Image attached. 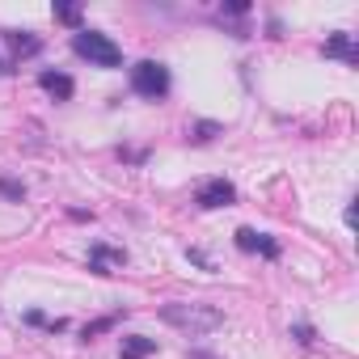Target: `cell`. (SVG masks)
I'll use <instances>...</instances> for the list:
<instances>
[{
    "label": "cell",
    "instance_id": "9",
    "mask_svg": "<svg viewBox=\"0 0 359 359\" xmlns=\"http://www.w3.org/2000/svg\"><path fill=\"white\" fill-rule=\"evenodd\" d=\"M152 351H156V342H152V338H144V334L123 338V359H148Z\"/></svg>",
    "mask_w": 359,
    "mask_h": 359
},
{
    "label": "cell",
    "instance_id": "14",
    "mask_svg": "<svg viewBox=\"0 0 359 359\" xmlns=\"http://www.w3.org/2000/svg\"><path fill=\"white\" fill-rule=\"evenodd\" d=\"M216 131H220V127H216V123H199V127H195V140H212V135H216Z\"/></svg>",
    "mask_w": 359,
    "mask_h": 359
},
{
    "label": "cell",
    "instance_id": "1",
    "mask_svg": "<svg viewBox=\"0 0 359 359\" xmlns=\"http://www.w3.org/2000/svg\"><path fill=\"white\" fill-rule=\"evenodd\" d=\"M161 321L173 325V330H182L191 338L199 334H212L224 325V313L216 304H187V300H173V304H161Z\"/></svg>",
    "mask_w": 359,
    "mask_h": 359
},
{
    "label": "cell",
    "instance_id": "16",
    "mask_svg": "<svg viewBox=\"0 0 359 359\" xmlns=\"http://www.w3.org/2000/svg\"><path fill=\"white\" fill-rule=\"evenodd\" d=\"M191 359H216V355H208V351H191Z\"/></svg>",
    "mask_w": 359,
    "mask_h": 359
},
{
    "label": "cell",
    "instance_id": "5",
    "mask_svg": "<svg viewBox=\"0 0 359 359\" xmlns=\"http://www.w3.org/2000/svg\"><path fill=\"white\" fill-rule=\"evenodd\" d=\"M233 199H237V191H233V182H224V177H208L199 187V195H195L199 208H229Z\"/></svg>",
    "mask_w": 359,
    "mask_h": 359
},
{
    "label": "cell",
    "instance_id": "2",
    "mask_svg": "<svg viewBox=\"0 0 359 359\" xmlns=\"http://www.w3.org/2000/svg\"><path fill=\"white\" fill-rule=\"evenodd\" d=\"M72 51L85 55V60L97 64V68H118V64H123L118 43L106 39V34H97V30H76V34H72Z\"/></svg>",
    "mask_w": 359,
    "mask_h": 359
},
{
    "label": "cell",
    "instance_id": "3",
    "mask_svg": "<svg viewBox=\"0 0 359 359\" xmlns=\"http://www.w3.org/2000/svg\"><path fill=\"white\" fill-rule=\"evenodd\" d=\"M131 89L140 93V97H165L169 93V72H165V64H156V60H140L135 68H131Z\"/></svg>",
    "mask_w": 359,
    "mask_h": 359
},
{
    "label": "cell",
    "instance_id": "7",
    "mask_svg": "<svg viewBox=\"0 0 359 359\" xmlns=\"http://www.w3.org/2000/svg\"><path fill=\"white\" fill-rule=\"evenodd\" d=\"M237 245H241L245 254H262V258H279V245H275L271 237H262V233H254V229H237Z\"/></svg>",
    "mask_w": 359,
    "mask_h": 359
},
{
    "label": "cell",
    "instance_id": "4",
    "mask_svg": "<svg viewBox=\"0 0 359 359\" xmlns=\"http://www.w3.org/2000/svg\"><path fill=\"white\" fill-rule=\"evenodd\" d=\"M123 266H127V254H123L118 245H106V241L89 245V271H97V275H114V271H123Z\"/></svg>",
    "mask_w": 359,
    "mask_h": 359
},
{
    "label": "cell",
    "instance_id": "11",
    "mask_svg": "<svg viewBox=\"0 0 359 359\" xmlns=\"http://www.w3.org/2000/svg\"><path fill=\"white\" fill-rule=\"evenodd\" d=\"M0 195L13 199V203H22V199H26V187H22V182H13V177H0Z\"/></svg>",
    "mask_w": 359,
    "mask_h": 359
},
{
    "label": "cell",
    "instance_id": "6",
    "mask_svg": "<svg viewBox=\"0 0 359 359\" xmlns=\"http://www.w3.org/2000/svg\"><path fill=\"white\" fill-rule=\"evenodd\" d=\"M325 60H342V64H359V47H355V39L351 34H334V39H325Z\"/></svg>",
    "mask_w": 359,
    "mask_h": 359
},
{
    "label": "cell",
    "instance_id": "12",
    "mask_svg": "<svg viewBox=\"0 0 359 359\" xmlns=\"http://www.w3.org/2000/svg\"><path fill=\"white\" fill-rule=\"evenodd\" d=\"M55 18L68 22V26H76V22H81V9H76V5H55Z\"/></svg>",
    "mask_w": 359,
    "mask_h": 359
},
{
    "label": "cell",
    "instance_id": "15",
    "mask_svg": "<svg viewBox=\"0 0 359 359\" xmlns=\"http://www.w3.org/2000/svg\"><path fill=\"white\" fill-rule=\"evenodd\" d=\"M296 338H300V342L309 346V342H313V330H309V325H296Z\"/></svg>",
    "mask_w": 359,
    "mask_h": 359
},
{
    "label": "cell",
    "instance_id": "13",
    "mask_svg": "<svg viewBox=\"0 0 359 359\" xmlns=\"http://www.w3.org/2000/svg\"><path fill=\"white\" fill-rule=\"evenodd\" d=\"M114 321H118V317H97L93 325H85V338H97V334H102V330H110Z\"/></svg>",
    "mask_w": 359,
    "mask_h": 359
},
{
    "label": "cell",
    "instance_id": "10",
    "mask_svg": "<svg viewBox=\"0 0 359 359\" xmlns=\"http://www.w3.org/2000/svg\"><path fill=\"white\" fill-rule=\"evenodd\" d=\"M5 39H9V47H13L18 55H39V51H43V43H39L34 34H18V30H9Z\"/></svg>",
    "mask_w": 359,
    "mask_h": 359
},
{
    "label": "cell",
    "instance_id": "17",
    "mask_svg": "<svg viewBox=\"0 0 359 359\" xmlns=\"http://www.w3.org/2000/svg\"><path fill=\"white\" fill-rule=\"evenodd\" d=\"M0 72H5V68H0Z\"/></svg>",
    "mask_w": 359,
    "mask_h": 359
},
{
    "label": "cell",
    "instance_id": "8",
    "mask_svg": "<svg viewBox=\"0 0 359 359\" xmlns=\"http://www.w3.org/2000/svg\"><path fill=\"white\" fill-rule=\"evenodd\" d=\"M39 85H43L51 97H60V102H68V97H72V89H76V85H72V76H64V72H43V76H39Z\"/></svg>",
    "mask_w": 359,
    "mask_h": 359
}]
</instances>
